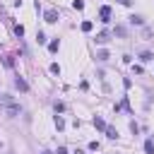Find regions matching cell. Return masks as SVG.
<instances>
[{"mask_svg":"<svg viewBox=\"0 0 154 154\" xmlns=\"http://www.w3.org/2000/svg\"><path fill=\"white\" fill-rule=\"evenodd\" d=\"M2 108H5V113H7L10 118H14V116H19V113H22V106H19V103H14V101H12V103H5Z\"/></svg>","mask_w":154,"mask_h":154,"instance_id":"1","label":"cell"},{"mask_svg":"<svg viewBox=\"0 0 154 154\" xmlns=\"http://www.w3.org/2000/svg\"><path fill=\"white\" fill-rule=\"evenodd\" d=\"M99 17H101V22H111V7L103 5V7L99 10Z\"/></svg>","mask_w":154,"mask_h":154,"instance_id":"2","label":"cell"},{"mask_svg":"<svg viewBox=\"0 0 154 154\" xmlns=\"http://www.w3.org/2000/svg\"><path fill=\"white\" fill-rule=\"evenodd\" d=\"M43 19H46L48 24H55V22H58V12H55V10H46V14H43Z\"/></svg>","mask_w":154,"mask_h":154,"instance_id":"3","label":"cell"},{"mask_svg":"<svg viewBox=\"0 0 154 154\" xmlns=\"http://www.w3.org/2000/svg\"><path fill=\"white\" fill-rule=\"evenodd\" d=\"M14 87H17L19 91H29V84H26L24 77H17V79H14Z\"/></svg>","mask_w":154,"mask_h":154,"instance_id":"4","label":"cell"},{"mask_svg":"<svg viewBox=\"0 0 154 154\" xmlns=\"http://www.w3.org/2000/svg\"><path fill=\"white\" fill-rule=\"evenodd\" d=\"M91 123H94V128H96V130H106V123H103V118H101V116H94V120H91Z\"/></svg>","mask_w":154,"mask_h":154,"instance_id":"5","label":"cell"},{"mask_svg":"<svg viewBox=\"0 0 154 154\" xmlns=\"http://www.w3.org/2000/svg\"><path fill=\"white\" fill-rule=\"evenodd\" d=\"M96 43H108V31H101V34H96V38H94Z\"/></svg>","mask_w":154,"mask_h":154,"instance_id":"6","label":"cell"},{"mask_svg":"<svg viewBox=\"0 0 154 154\" xmlns=\"http://www.w3.org/2000/svg\"><path fill=\"white\" fill-rule=\"evenodd\" d=\"M106 135H108L111 140H118V130H116V128H111V125H106Z\"/></svg>","mask_w":154,"mask_h":154,"instance_id":"7","label":"cell"},{"mask_svg":"<svg viewBox=\"0 0 154 154\" xmlns=\"http://www.w3.org/2000/svg\"><path fill=\"white\" fill-rule=\"evenodd\" d=\"M108 58H111V55H108V51H99V53H96V60H101V63H106Z\"/></svg>","mask_w":154,"mask_h":154,"instance_id":"8","label":"cell"},{"mask_svg":"<svg viewBox=\"0 0 154 154\" xmlns=\"http://www.w3.org/2000/svg\"><path fill=\"white\" fill-rule=\"evenodd\" d=\"M144 152L147 154H154V140H147L144 142Z\"/></svg>","mask_w":154,"mask_h":154,"instance_id":"9","label":"cell"},{"mask_svg":"<svg viewBox=\"0 0 154 154\" xmlns=\"http://www.w3.org/2000/svg\"><path fill=\"white\" fill-rule=\"evenodd\" d=\"M58 48H60V41H58V38H55V41H51V43H48V51H51V53H55V51H58Z\"/></svg>","mask_w":154,"mask_h":154,"instance_id":"10","label":"cell"},{"mask_svg":"<svg viewBox=\"0 0 154 154\" xmlns=\"http://www.w3.org/2000/svg\"><path fill=\"white\" fill-rule=\"evenodd\" d=\"M130 24H144V19H142L140 14H132V17H130Z\"/></svg>","mask_w":154,"mask_h":154,"instance_id":"11","label":"cell"},{"mask_svg":"<svg viewBox=\"0 0 154 154\" xmlns=\"http://www.w3.org/2000/svg\"><path fill=\"white\" fill-rule=\"evenodd\" d=\"M152 58H154V55H152V53H149V51H144V53H142V55H140V60H142V63H149V60H152Z\"/></svg>","mask_w":154,"mask_h":154,"instance_id":"12","label":"cell"},{"mask_svg":"<svg viewBox=\"0 0 154 154\" xmlns=\"http://www.w3.org/2000/svg\"><path fill=\"white\" fill-rule=\"evenodd\" d=\"M2 63H5V67H12V65H14L12 55H2Z\"/></svg>","mask_w":154,"mask_h":154,"instance_id":"13","label":"cell"},{"mask_svg":"<svg viewBox=\"0 0 154 154\" xmlns=\"http://www.w3.org/2000/svg\"><path fill=\"white\" fill-rule=\"evenodd\" d=\"M91 29H94V24H91L89 19H87V22H82V31H91Z\"/></svg>","mask_w":154,"mask_h":154,"instance_id":"14","label":"cell"},{"mask_svg":"<svg viewBox=\"0 0 154 154\" xmlns=\"http://www.w3.org/2000/svg\"><path fill=\"white\" fill-rule=\"evenodd\" d=\"M14 34L22 38V36H24V26H22V24H14Z\"/></svg>","mask_w":154,"mask_h":154,"instance_id":"15","label":"cell"},{"mask_svg":"<svg viewBox=\"0 0 154 154\" xmlns=\"http://www.w3.org/2000/svg\"><path fill=\"white\" fill-rule=\"evenodd\" d=\"M55 128H58V130H63V128H65V120H63L60 116H55Z\"/></svg>","mask_w":154,"mask_h":154,"instance_id":"16","label":"cell"},{"mask_svg":"<svg viewBox=\"0 0 154 154\" xmlns=\"http://www.w3.org/2000/svg\"><path fill=\"white\" fill-rule=\"evenodd\" d=\"M72 7H75V10H84V2H82V0H75Z\"/></svg>","mask_w":154,"mask_h":154,"instance_id":"17","label":"cell"},{"mask_svg":"<svg viewBox=\"0 0 154 154\" xmlns=\"http://www.w3.org/2000/svg\"><path fill=\"white\" fill-rule=\"evenodd\" d=\"M51 72H53V75H60V65L53 63V65H51Z\"/></svg>","mask_w":154,"mask_h":154,"instance_id":"18","label":"cell"},{"mask_svg":"<svg viewBox=\"0 0 154 154\" xmlns=\"http://www.w3.org/2000/svg\"><path fill=\"white\" fill-rule=\"evenodd\" d=\"M65 111V103H60V101H55V113H63Z\"/></svg>","mask_w":154,"mask_h":154,"instance_id":"19","label":"cell"},{"mask_svg":"<svg viewBox=\"0 0 154 154\" xmlns=\"http://www.w3.org/2000/svg\"><path fill=\"white\" fill-rule=\"evenodd\" d=\"M130 130H132V132H135V135H137V132H140V125H137V123H135V120H132V123H130Z\"/></svg>","mask_w":154,"mask_h":154,"instance_id":"20","label":"cell"},{"mask_svg":"<svg viewBox=\"0 0 154 154\" xmlns=\"http://www.w3.org/2000/svg\"><path fill=\"white\" fill-rule=\"evenodd\" d=\"M36 41H38V43H46V36H43V34L38 31V34H36Z\"/></svg>","mask_w":154,"mask_h":154,"instance_id":"21","label":"cell"},{"mask_svg":"<svg viewBox=\"0 0 154 154\" xmlns=\"http://www.w3.org/2000/svg\"><path fill=\"white\" fill-rule=\"evenodd\" d=\"M99 149V142H89V152H96Z\"/></svg>","mask_w":154,"mask_h":154,"instance_id":"22","label":"cell"},{"mask_svg":"<svg viewBox=\"0 0 154 154\" xmlns=\"http://www.w3.org/2000/svg\"><path fill=\"white\" fill-rule=\"evenodd\" d=\"M58 154H67V149L65 147H58Z\"/></svg>","mask_w":154,"mask_h":154,"instance_id":"23","label":"cell"},{"mask_svg":"<svg viewBox=\"0 0 154 154\" xmlns=\"http://www.w3.org/2000/svg\"><path fill=\"white\" fill-rule=\"evenodd\" d=\"M118 2H120V5H125V7H128V5H130V2H132V0H118Z\"/></svg>","mask_w":154,"mask_h":154,"instance_id":"24","label":"cell"},{"mask_svg":"<svg viewBox=\"0 0 154 154\" xmlns=\"http://www.w3.org/2000/svg\"><path fill=\"white\" fill-rule=\"evenodd\" d=\"M75 154H84V152H82V149H77V152H75Z\"/></svg>","mask_w":154,"mask_h":154,"instance_id":"25","label":"cell"},{"mask_svg":"<svg viewBox=\"0 0 154 154\" xmlns=\"http://www.w3.org/2000/svg\"><path fill=\"white\" fill-rule=\"evenodd\" d=\"M41 154H51V152H41Z\"/></svg>","mask_w":154,"mask_h":154,"instance_id":"26","label":"cell"}]
</instances>
